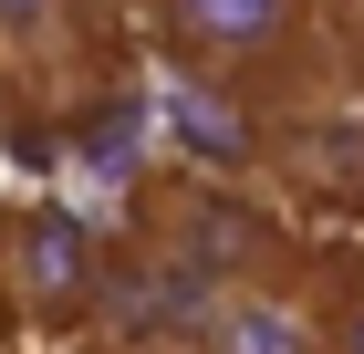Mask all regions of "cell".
Masks as SVG:
<instances>
[{"mask_svg": "<svg viewBox=\"0 0 364 354\" xmlns=\"http://www.w3.org/2000/svg\"><path fill=\"white\" fill-rule=\"evenodd\" d=\"M53 42H73V0H0V53L42 63Z\"/></svg>", "mask_w": 364, "mask_h": 354, "instance_id": "277c9868", "label": "cell"}, {"mask_svg": "<svg viewBox=\"0 0 364 354\" xmlns=\"http://www.w3.org/2000/svg\"><path fill=\"white\" fill-rule=\"evenodd\" d=\"M188 354H323V302H291L271 271L198 302Z\"/></svg>", "mask_w": 364, "mask_h": 354, "instance_id": "3957f363", "label": "cell"}, {"mask_svg": "<svg viewBox=\"0 0 364 354\" xmlns=\"http://www.w3.org/2000/svg\"><path fill=\"white\" fill-rule=\"evenodd\" d=\"M167 42L208 83H229V73H250V63L302 42V0H167Z\"/></svg>", "mask_w": 364, "mask_h": 354, "instance_id": "7a4b0ae2", "label": "cell"}, {"mask_svg": "<svg viewBox=\"0 0 364 354\" xmlns=\"http://www.w3.org/2000/svg\"><path fill=\"white\" fill-rule=\"evenodd\" d=\"M323 354H364V271L323 292Z\"/></svg>", "mask_w": 364, "mask_h": 354, "instance_id": "5b68a950", "label": "cell"}, {"mask_svg": "<svg viewBox=\"0 0 364 354\" xmlns=\"http://www.w3.org/2000/svg\"><path fill=\"white\" fill-rule=\"evenodd\" d=\"M0 281H11L21 313H42V323H84L94 302L114 292V261L94 250V229L73 209H11L0 219Z\"/></svg>", "mask_w": 364, "mask_h": 354, "instance_id": "6da1fadb", "label": "cell"}]
</instances>
